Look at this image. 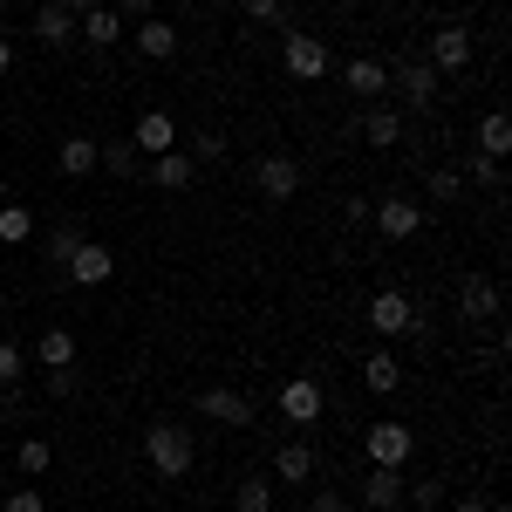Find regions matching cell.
I'll return each mask as SVG.
<instances>
[{
    "label": "cell",
    "mask_w": 512,
    "mask_h": 512,
    "mask_svg": "<svg viewBox=\"0 0 512 512\" xmlns=\"http://www.w3.org/2000/svg\"><path fill=\"white\" fill-rule=\"evenodd\" d=\"M403 499H417V512H437V506H444V485H437V478H417Z\"/></svg>",
    "instance_id": "35"
},
{
    "label": "cell",
    "mask_w": 512,
    "mask_h": 512,
    "mask_svg": "<svg viewBox=\"0 0 512 512\" xmlns=\"http://www.w3.org/2000/svg\"><path fill=\"white\" fill-rule=\"evenodd\" d=\"M7 7H14V0H7Z\"/></svg>",
    "instance_id": "45"
},
{
    "label": "cell",
    "mask_w": 512,
    "mask_h": 512,
    "mask_svg": "<svg viewBox=\"0 0 512 512\" xmlns=\"http://www.w3.org/2000/svg\"><path fill=\"white\" fill-rule=\"evenodd\" d=\"M410 451H417V431H410V424H369V431H362V458H369V465L403 472Z\"/></svg>",
    "instance_id": "5"
},
{
    "label": "cell",
    "mask_w": 512,
    "mask_h": 512,
    "mask_svg": "<svg viewBox=\"0 0 512 512\" xmlns=\"http://www.w3.org/2000/svg\"><path fill=\"white\" fill-rule=\"evenodd\" d=\"M233 506L239 512H274V478H239Z\"/></svg>",
    "instance_id": "29"
},
{
    "label": "cell",
    "mask_w": 512,
    "mask_h": 512,
    "mask_svg": "<svg viewBox=\"0 0 512 512\" xmlns=\"http://www.w3.org/2000/svg\"><path fill=\"white\" fill-rule=\"evenodd\" d=\"M369 219H376V233H383V239H417V233H424V205H417V198H403V192L376 198V205H369Z\"/></svg>",
    "instance_id": "6"
},
{
    "label": "cell",
    "mask_w": 512,
    "mask_h": 512,
    "mask_svg": "<svg viewBox=\"0 0 512 512\" xmlns=\"http://www.w3.org/2000/svg\"><path fill=\"white\" fill-rule=\"evenodd\" d=\"M458 178H472V185H492V192H499V185H506V164H499V158H465Z\"/></svg>",
    "instance_id": "32"
},
{
    "label": "cell",
    "mask_w": 512,
    "mask_h": 512,
    "mask_svg": "<svg viewBox=\"0 0 512 512\" xmlns=\"http://www.w3.org/2000/svg\"><path fill=\"white\" fill-rule=\"evenodd\" d=\"M280 69L294 82H321L335 69V55H328V41H315L308 28H287V35H280Z\"/></svg>",
    "instance_id": "2"
},
{
    "label": "cell",
    "mask_w": 512,
    "mask_h": 512,
    "mask_svg": "<svg viewBox=\"0 0 512 512\" xmlns=\"http://www.w3.org/2000/svg\"><path fill=\"white\" fill-rule=\"evenodd\" d=\"M362 506H369V512H396V506H403V472L369 465V478H362Z\"/></svg>",
    "instance_id": "14"
},
{
    "label": "cell",
    "mask_w": 512,
    "mask_h": 512,
    "mask_svg": "<svg viewBox=\"0 0 512 512\" xmlns=\"http://www.w3.org/2000/svg\"><path fill=\"white\" fill-rule=\"evenodd\" d=\"M342 82H349L355 96H390V69H383L376 55H355L349 69H342Z\"/></svg>",
    "instance_id": "19"
},
{
    "label": "cell",
    "mask_w": 512,
    "mask_h": 512,
    "mask_svg": "<svg viewBox=\"0 0 512 512\" xmlns=\"http://www.w3.org/2000/svg\"><path fill=\"white\" fill-rule=\"evenodd\" d=\"M82 246V226H55V233L41 239V253H48V267H69V253Z\"/></svg>",
    "instance_id": "30"
},
{
    "label": "cell",
    "mask_w": 512,
    "mask_h": 512,
    "mask_svg": "<svg viewBox=\"0 0 512 512\" xmlns=\"http://www.w3.org/2000/svg\"><path fill=\"white\" fill-rule=\"evenodd\" d=\"M362 383H369L376 396H390L396 383H403V362H396L390 349H369V355H362Z\"/></svg>",
    "instance_id": "23"
},
{
    "label": "cell",
    "mask_w": 512,
    "mask_h": 512,
    "mask_svg": "<svg viewBox=\"0 0 512 512\" xmlns=\"http://www.w3.org/2000/svg\"><path fill=\"white\" fill-rule=\"evenodd\" d=\"M362 321H369L376 335H417V328H424V315H417V301H410V294H396V287H383V294H369V308H362Z\"/></svg>",
    "instance_id": "4"
},
{
    "label": "cell",
    "mask_w": 512,
    "mask_h": 512,
    "mask_svg": "<svg viewBox=\"0 0 512 512\" xmlns=\"http://www.w3.org/2000/svg\"><path fill=\"white\" fill-rule=\"evenodd\" d=\"M151 7H158V0H117L123 21H151Z\"/></svg>",
    "instance_id": "38"
},
{
    "label": "cell",
    "mask_w": 512,
    "mask_h": 512,
    "mask_svg": "<svg viewBox=\"0 0 512 512\" xmlns=\"http://www.w3.org/2000/svg\"><path fill=\"white\" fill-rule=\"evenodd\" d=\"M55 171L62 178H89L96 171V137H62L55 144Z\"/></svg>",
    "instance_id": "21"
},
{
    "label": "cell",
    "mask_w": 512,
    "mask_h": 512,
    "mask_svg": "<svg viewBox=\"0 0 512 512\" xmlns=\"http://www.w3.org/2000/svg\"><path fill=\"white\" fill-rule=\"evenodd\" d=\"M485 506H492L485 492H465V499H458V512H485Z\"/></svg>",
    "instance_id": "40"
},
{
    "label": "cell",
    "mask_w": 512,
    "mask_h": 512,
    "mask_svg": "<svg viewBox=\"0 0 512 512\" xmlns=\"http://www.w3.org/2000/svg\"><path fill=\"white\" fill-rule=\"evenodd\" d=\"M130 144L158 158V151H171V144H178V123L164 117V110H144V117H137V130H130Z\"/></svg>",
    "instance_id": "17"
},
{
    "label": "cell",
    "mask_w": 512,
    "mask_h": 512,
    "mask_svg": "<svg viewBox=\"0 0 512 512\" xmlns=\"http://www.w3.org/2000/svg\"><path fill=\"white\" fill-rule=\"evenodd\" d=\"M7 62H14V41H0V76H7Z\"/></svg>",
    "instance_id": "42"
},
{
    "label": "cell",
    "mask_w": 512,
    "mask_h": 512,
    "mask_svg": "<svg viewBox=\"0 0 512 512\" xmlns=\"http://www.w3.org/2000/svg\"><path fill=\"white\" fill-rule=\"evenodd\" d=\"M458 315H465V321H492V315H499V287H492L485 274H472L465 287H458Z\"/></svg>",
    "instance_id": "18"
},
{
    "label": "cell",
    "mask_w": 512,
    "mask_h": 512,
    "mask_svg": "<svg viewBox=\"0 0 512 512\" xmlns=\"http://www.w3.org/2000/svg\"><path fill=\"white\" fill-rule=\"evenodd\" d=\"M383 7H396V0H383Z\"/></svg>",
    "instance_id": "44"
},
{
    "label": "cell",
    "mask_w": 512,
    "mask_h": 512,
    "mask_svg": "<svg viewBox=\"0 0 512 512\" xmlns=\"http://www.w3.org/2000/svg\"><path fill=\"white\" fill-rule=\"evenodd\" d=\"M239 14H246L253 28H280V21H287V0H239Z\"/></svg>",
    "instance_id": "31"
},
{
    "label": "cell",
    "mask_w": 512,
    "mask_h": 512,
    "mask_svg": "<svg viewBox=\"0 0 512 512\" xmlns=\"http://www.w3.org/2000/svg\"><path fill=\"white\" fill-rule=\"evenodd\" d=\"M431 69H472V28L465 21H444L431 35V55H424Z\"/></svg>",
    "instance_id": "9"
},
{
    "label": "cell",
    "mask_w": 512,
    "mask_h": 512,
    "mask_svg": "<svg viewBox=\"0 0 512 512\" xmlns=\"http://www.w3.org/2000/svg\"><path fill=\"white\" fill-rule=\"evenodd\" d=\"M390 89H403L410 110H437V69L431 62H403V69H390Z\"/></svg>",
    "instance_id": "11"
},
{
    "label": "cell",
    "mask_w": 512,
    "mask_h": 512,
    "mask_svg": "<svg viewBox=\"0 0 512 512\" xmlns=\"http://www.w3.org/2000/svg\"><path fill=\"white\" fill-rule=\"evenodd\" d=\"M96 164H103V171H117V178H137V144H130V137H123V144H96Z\"/></svg>",
    "instance_id": "27"
},
{
    "label": "cell",
    "mask_w": 512,
    "mask_h": 512,
    "mask_svg": "<svg viewBox=\"0 0 512 512\" xmlns=\"http://www.w3.org/2000/svg\"><path fill=\"white\" fill-rule=\"evenodd\" d=\"M506 151H512V117L506 110H485V123H478V158L506 164Z\"/></svg>",
    "instance_id": "22"
},
{
    "label": "cell",
    "mask_w": 512,
    "mask_h": 512,
    "mask_svg": "<svg viewBox=\"0 0 512 512\" xmlns=\"http://www.w3.org/2000/svg\"><path fill=\"white\" fill-rule=\"evenodd\" d=\"M35 41L41 48H69V41H76V14L55 7V0H41L35 7Z\"/></svg>",
    "instance_id": "16"
},
{
    "label": "cell",
    "mask_w": 512,
    "mask_h": 512,
    "mask_svg": "<svg viewBox=\"0 0 512 512\" xmlns=\"http://www.w3.org/2000/svg\"><path fill=\"white\" fill-rule=\"evenodd\" d=\"M137 48H144V62H171L178 55V28L151 14V21H137Z\"/></svg>",
    "instance_id": "20"
},
{
    "label": "cell",
    "mask_w": 512,
    "mask_h": 512,
    "mask_svg": "<svg viewBox=\"0 0 512 512\" xmlns=\"http://www.w3.org/2000/svg\"><path fill=\"white\" fill-rule=\"evenodd\" d=\"M21 239H35V212L28 205H0V246H21Z\"/></svg>",
    "instance_id": "28"
},
{
    "label": "cell",
    "mask_w": 512,
    "mask_h": 512,
    "mask_svg": "<svg viewBox=\"0 0 512 512\" xmlns=\"http://www.w3.org/2000/svg\"><path fill=\"white\" fill-rule=\"evenodd\" d=\"M35 362L41 369H76V335H69V328H48L35 342Z\"/></svg>",
    "instance_id": "24"
},
{
    "label": "cell",
    "mask_w": 512,
    "mask_h": 512,
    "mask_svg": "<svg viewBox=\"0 0 512 512\" xmlns=\"http://www.w3.org/2000/svg\"><path fill=\"white\" fill-rule=\"evenodd\" d=\"M14 465H21V478H41L48 465H55V444H48V437H21V451H14Z\"/></svg>",
    "instance_id": "26"
},
{
    "label": "cell",
    "mask_w": 512,
    "mask_h": 512,
    "mask_svg": "<svg viewBox=\"0 0 512 512\" xmlns=\"http://www.w3.org/2000/svg\"><path fill=\"white\" fill-rule=\"evenodd\" d=\"M315 472H321V458H315L308 437H287V444L274 451V478H280V485H308Z\"/></svg>",
    "instance_id": "12"
},
{
    "label": "cell",
    "mask_w": 512,
    "mask_h": 512,
    "mask_svg": "<svg viewBox=\"0 0 512 512\" xmlns=\"http://www.w3.org/2000/svg\"><path fill=\"white\" fill-rule=\"evenodd\" d=\"M315 512H349V499L342 492H315Z\"/></svg>",
    "instance_id": "39"
},
{
    "label": "cell",
    "mask_w": 512,
    "mask_h": 512,
    "mask_svg": "<svg viewBox=\"0 0 512 512\" xmlns=\"http://www.w3.org/2000/svg\"><path fill=\"white\" fill-rule=\"evenodd\" d=\"M321 410H328V396H321L315 376H287V383H280V417H287V424L308 431V424H321Z\"/></svg>",
    "instance_id": "7"
},
{
    "label": "cell",
    "mask_w": 512,
    "mask_h": 512,
    "mask_svg": "<svg viewBox=\"0 0 512 512\" xmlns=\"http://www.w3.org/2000/svg\"><path fill=\"white\" fill-rule=\"evenodd\" d=\"M0 512H48V499H41V485L28 478V485H14V492L0 499Z\"/></svg>",
    "instance_id": "33"
},
{
    "label": "cell",
    "mask_w": 512,
    "mask_h": 512,
    "mask_svg": "<svg viewBox=\"0 0 512 512\" xmlns=\"http://www.w3.org/2000/svg\"><path fill=\"white\" fill-rule=\"evenodd\" d=\"M192 151H198V164H219V158H226V137H219V130H198Z\"/></svg>",
    "instance_id": "36"
},
{
    "label": "cell",
    "mask_w": 512,
    "mask_h": 512,
    "mask_svg": "<svg viewBox=\"0 0 512 512\" xmlns=\"http://www.w3.org/2000/svg\"><path fill=\"white\" fill-rule=\"evenodd\" d=\"M301 158H287V151H267V158H253V192L267 198V205H287V198L301 192Z\"/></svg>",
    "instance_id": "3"
},
{
    "label": "cell",
    "mask_w": 512,
    "mask_h": 512,
    "mask_svg": "<svg viewBox=\"0 0 512 512\" xmlns=\"http://www.w3.org/2000/svg\"><path fill=\"white\" fill-rule=\"evenodd\" d=\"M198 417L205 424H226V431H246L253 424V403L239 390H198Z\"/></svg>",
    "instance_id": "10"
},
{
    "label": "cell",
    "mask_w": 512,
    "mask_h": 512,
    "mask_svg": "<svg viewBox=\"0 0 512 512\" xmlns=\"http://www.w3.org/2000/svg\"><path fill=\"white\" fill-rule=\"evenodd\" d=\"M315 7H321V0H315Z\"/></svg>",
    "instance_id": "46"
},
{
    "label": "cell",
    "mask_w": 512,
    "mask_h": 512,
    "mask_svg": "<svg viewBox=\"0 0 512 512\" xmlns=\"http://www.w3.org/2000/svg\"><path fill=\"white\" fill-rule=\"evenodd\" d=\"M62 274L76 280V287H103V280L117 274V253H110L103 239H82L76 253H69V267H62Z\"/></svg>",
    "instance_id": "8"
},
{
    "label": "cell",
    "mask_w": 512,
    "mask_h": 512,
    "mask_svg": "<svg viewBox=\"0 0 512 512\" xmlns=\"http://www.w3.org/2000/svg\"><path fill=\"white\" fill-rule=\"evenodd\" d=\"M82 41H89V48L123 41V14H117V7H89V14H82Z\"/></svg>",
    "instance_id": "25"
},
{
    "label": "cell",
    "mask_w": 512,
    "mask_h": 512,
    "mask_svg": "<svg viewBox=\"0 0 512 512\" xmlns=\"http://www.w3.org/2000/svg\"><path fill=\"white\" fill-rule=\"evenodd\" d=\"M55 7H69V14L82 21V14H89V7H103V0H55Z\"/></svg>",
    "instance_id": "41"
},
{
    "label": "cell",
    "mask_w": 512,
    "mask_h": 512,
    "mask_svg": "<svg viewBox=\"0 0 512 512\" xmlns=\"http://www.w3.org/2000/svg\"><path fill=\"white\" fill-rule=\"evenodd\" d=\"M465 192V178L458 171H431V198H458Z\"/></svg>",
    "instance_id": "37"
},
{
    "label": "cell",
    "mask_w": 512,
    "mask_h": 512,
    "mask_svg": "<svg viewBox=\"0 0 512 512\" xmlns=\"http://www.w3.org/2000/svg\"><path fill=\"white\" fill-rule=\"evenodd\" d=\"M355 130H362V144H369V151H396V137H403V117H396L390 103H369Z\"/></svg>",
    "instance_id": "13"
},
{
    "label": "cell",
    "mask_w": 512,
    "mask_h": 512,
    "mask_svg": "<svg viewBox=\"0 0 512 512\" xmlns=\"http://www.w3.org/2000/svg\"><path fill=\"white\" fill-rule=\"evenodd\" d=\"M144 465L158 478H185L198 465V444L185 424H171V417H158V424H144Z\"/></svg>",
    "instance_id": "1"
},
{
    "label": "cell",
    "mask_w": 512,
    "mask_h": 512,
    "mask_svg": "<svg viewBox=\"0 0 512 512\" xmlns=\"http://www.w3.org/2000/svg\"><path fill=\"white\" fill-rule=\"evenodd\" d=\"M192 178H198L192 151H158V158H151V185H158V192H185Z\"/></svg>",
    "instance_id": "15"
},
{
    "label": "cell",
    "mask_w": 512,
    "mask_h": 512,
    "mask_svg": "<svg viewBox=\"0 0 512 512\" xmlns=\"http://www.w3.org/2000/svg\"><path fill=\"white\" fill-rule=\"evenodd\" d=\"M0 499H7V478H0Z\"/></svg>",
    "instance_id": "43"
},
{
    "label": "cell",
    "mask_w": 512,
    "mask_h": 512,
    "mask_svg": "<svg viewBox=\"0 0 512 512\" xmlns=\"http://www.w3.org/2000/svg\"><path fill=\"white\" fill-rule=\"evenodd\" d=\"M21 369H28V355L14 349V342H0V390H14V383H21Z\"/></svg>",
    "instance_id": "34"
}]
</instances>
